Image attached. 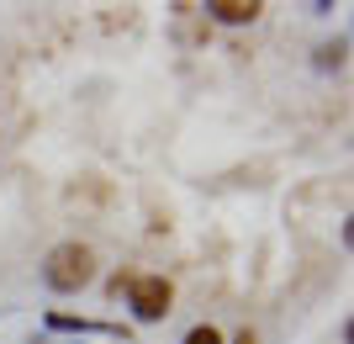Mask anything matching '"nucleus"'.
Instances as JSON below:
<instances>
[{
    "instance_id": "obj_1",
    "label": "nucleus",
    "mask_w": 354,
    "mask_h": 344,
    "mask_svg": "<svg viewBox=\"0 0 354 344\" xmlns=\"http://www.w3.org/2000/svg\"><path fill=\"white\" fill-rule=\"evenodd\" d=\"M43 281L53 286V291H85L90 281H95V249L80 239H64L48 249L43 260Z\"/></svg>"
},
{
    "instance_id": "obj_2",
    "label": "nucleus",
    "mask_w": 354,
    "mask_h": 344,
    "mask_svg": "<svg viewBox=\"0 0 354 344\" xmlns=\"http://www.w3.org/2000/svg\"><path fill=\"white\" fill-rule=\"evenodd\" d=\"M169 302H175V286L164 281V275H138L133 291H127V307H133L138 323H164Z\"/></svg>"
},
{
    "instance_id": "obj_5",
    "label": "nucleus",
    "mask_w": 354,
    "mask_h": 344,
    "mask_svg": "<svg viewBox=\"0 0 354 344\" xmlns=\"http://www.w3.org/2000/svg\"><path fill=\"white\" fill-rule=\"evenodd\" d=\"M133 270H117V275H111V281H106V291H111V297H122V291H133Z\"/></svg>"
},
{
    "instance_id": "obj_6",
    "label": "nucleus",
    "mask_w": 354,
    "mask_h": 344,
    "mask_svg": "<svg viewBox=\"0 0 354 344\" xmlns=\"http://www.w3.org/2000/svg\"><path fill=\"white\" fill-rule=\"evenodd\" d=\"M233 344H259V339H254V329H243V334H238Z\"/></svg>"
},
{
    "instance_id": "obj_3",
    "label": "nucleus",
    "mask_w": 354,
    "mask_h": 344,
    "mask_svg": "<svg viewBox=\"0 0 354 344\" xmlns=\"http://www.w3.org/2000/svg\"><path fill=\"white\" fill-rule=\"evenodd\" d=\"M259 0H207V21H222V27H249L259 21Z\"/></svg>"
},
{
    "instance_id": "obj_4",
    "label": "nucleus",
    "mask_w": 354,
    "mask_h": 344,
    "mask_svg": "<svg viewBox=\"0 0 354 344\" xmlns=\"http://www.w3.org/2000/svg\"><path fill=\"white\" fill-rule=\"evenodd\" d=\"M185 344H227V339H222V329H212V323H196V329L185 334Z\"/></svg>"
}]
</instances>
